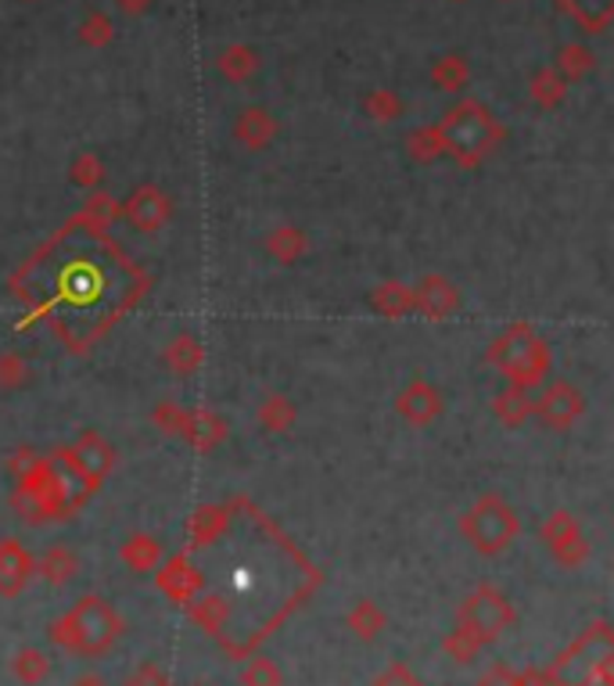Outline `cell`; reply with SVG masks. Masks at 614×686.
<instances>
[{
  "mask_svg": "<svg viewBox=\"0 0 614 686\" xmlns=\"http://www.w3.org/2000/svg\"><path fill=\"white\" fill-rule=\"evenodd\" d=\"M435 129H439L446 155H453L464 170H475V165L500 148L507 137V129L496 123L492 112L475 98L456 101V105L442 115V123Z\"/></svg>",
  "mask_w": 614,
  "mask_h": 686,
  "instance_id": "1",
  "label": "cell"
},
{
  "mask_svg": "<svg viewBox=\"0 0 614 686\" xmlns=\"http://www.w3.org/2000/svg\"><path fill=\"white\" fill-rule=\"evenodd\" d=\"M47 632L61 651L98 658V654L109 651L115 640H120L123 618L115 615V607L104 597H83L72 611H65L58 622H50Z\"/></svg>",
  "mask_w": 614,
  "mask_h": 686,
  "instance_id": "2",
  "label": "cell"
},
{
  "mask_svg": "<svg viewBox=\"0 0 614 686\" xmlns=\"http://www.w3.org/2000/svg\"><path fill=\"white\" fill-rule=\"evenodd\" d=\"M489 367H496L507 378V385L518 388H539L550 378V345H546L528 323H511L500 339L489 345Z\"/></svg>",
  "mask_w": 614,
  "mask_h": 686,
  "instance_id": "3",
  "label": "cell"
},
{
  "mask_svg": "<svg viewBox=\"0 0 614 686\" xmlns=\"http://www.w3.org/2000/svg\"><path fill=\"white\" fill-rule=\"evenodd\" d=\"M11 507H15V514L25 525H44V522H65V517H72L80 511V500L69 496L65 478L55 471V464L47 460L33 478L15 482Z\"/></svg>",
  "mask_w": 614,
  "mask_h": 686,
  "instance_id": "4",
  "label": "cell"
},
{
  "mask_svg": "<svg viewBox=\"0 0 614 686\" xmlns=\"http://www.w3.org/2000/svg\"><path fill=\"white\" fill-rule=\"evenodd\" d=\"M521 533L518 511L500 493H486L471 511L461 517V536L471 542L481 558H496L503 553Z\"/></svg>",
  "mask_w": 614,
  "mask_h": 686,
  "instance_id": "5",
  "label": "cell"
},
{
  "mask_svg": "<svg viewBox=\"0 0 614 686\" xmlns=\"http://www.w3.org/2000/svg\"><path fill=\"white\" fill-rule=\"evenodd\" d=\"M511 626H514V604L492 586L475 590L461 604V611H456V629L467 632L478 647L496 643Z\"/></svg>",
  "mask_w": 614,
  "mask_h": 686,
  "instance_id": "6",
  "label": "cell"
},
{
  "mask_svg": "<svg viewBox=\"0 0 614 686\" xmlns=\"http://www.w3.org/2000/svg\"><path fill=\"white\" fill-rule=\"evenodd\" d=\"M58 457L65 460V468L80 478L83 496L98 493V489L104 485V478H109L115 468V449L109 446V438L98 432H83L72 446H65Z\"/></svg>",
  "mask_w": 614,
  "mask_h": 686,
  "instance_id": "7",
  "label": "cell"
},
{
  "mask_svg": "<svg viewBox=\"0 0 614 686\" xmlns=\"http://www.w3.org/2000/svg\"><path fill=\"white\" fill-rule=\"evenodd\" d=\"M585 413V396L571 381H546L543 392L532 399V418H539L550 432L575 428Z\"/></svg>",
  "mask_w": 614,
  "mask_h": 686,
  "instance_id": "8",
  "label": "cell"
},
{
  "mask_svg": "<svg viewBox=\"0 0 614 686\" xmlns=\"http://www.w3.org/2000/svg\"><path fill=\"white\" fill-rule=\"evenodd\" d=\"M123 216L134 224L140 235H159V230L173 219V198L155 187V184H140L123 205Z\"/></svg>",
  "mask_w": 614,
  "mask_h": 686,
  "instance_id": "9",
  "label": "cell"
},
{
  "mask_svg": "<svg viewBox=\"0 0 614 686\" xmlns=\"http://www.w3.org/2000/svg\"><path fill=\"white\" fill-rule=\"evenodd\" d=\"M442 392L428 378H413L402 392L396 396V413L413 428H428V424H435L442 418Z\"/></svg>",
  "mask_w": 614,
  "mask_h": 686,
  "instance_id": "10",
  "label": "cell"
},
{
  "mask_svg": "<svg viewBox=\"0 0 614 686\" xmlns=\"http://www.w3.org/2000/svg\"><path fill=\"white\" fill-rule=\"evenodd\" d=\"M410 295H413V309L424 313L428 320H450L461 309V288L442 274H424L410 288Z\"/></svg>",
  "mask_w": 614,
  "mask_h": 686,
  "instance_id": "11",
  "label": "cell"
},
{
  "mask_svg": "<svg viewBox=\"0 0 614 686\" xmlns=\"http://www.w3.org/2000/svg\"><path fill=\"white\" fill-rule=\"evenodd\" d=\"M155 586L173 604H191L198 597V590L205 586V575L187 561V553H177V558H169L162 568H155Z\"/></svg>",
  "mask_w": 614,
  "mask_h": 686,
  "instance_id": "12",
  "label": "cell"
},
{
  "mask_svg": "<svg viewBox=\"0 0 614 686\" xmlns=\"http://www.w3.org/2000/svg\"><path fill=\"white\" fill-rule=\"evenodd\" d=\"M36 575V561L19 539H0V597H19Z\"/></svg>",
  "mask_w": 614,
  "mask_h": 686,
  "instance_id": "13",
  "label": "cell"
},
{
  "mask_svg": "<svg viewBox=\"0 0 614 686\" xmlns=\"http://www.w3.org/2000/svg\"><path fill=\"white\" fill-rule=\"evenodd\" d=\"M230 435V424L219 418L216 410L208 407H198V410H187V428H184V438L198 449V453H213L227 443Z\"/></svg>",
  "mask_w": 614,
  "mask_h": 686,
  "instance_id": "14",
  "label": "cell"
},
{
  "mask_svg": "<svg viewBox=\"0 0 614 686\" xmlns=\"http://www.w3.org/2000/svg\"><path fill=\"white\" fill-rule=\"evenodd\" d=\"M273 137H277V119H273L266 108L252 105L238 112V119H234V140H238L241 148L263 151Z\"/></svg>",
  "mask_w": 614,
  "mask_h": 686,
  "instance_id": "15",
  "label": "cell"
},
{
  "mask_svg": "<svg viewBox=\"0 0 614 686\" xmlns=\"http://www.w3.org/2000/svg\"><path fill=\"white\" fill-rule=\"evenodd\" d=\"M61 284H65V295H61V299H69L72 306H87V302L101 299L104 274H101V266H98V263H80V259H76V263L65 266Z\"/></svg>",
  "mask_w": 614,
  "mask_h": 686,
  "instance_id": "16",
  "label": "cell"
},
{
  "mask_svg": "<svg viewBox=\"0 0 614 686\" xmlns=\"http://www.w3.org/2000/svg\"><path fill=\"white\" fill-rule=\"evenodd\" d=\"M162 364L173 378H191V374H198L205 364V348L194 334H177V339L162 348Z\"/></svg>",
  "mask_w": 614,
  "mask_h": 686,
  "instance_id": "17",
  "label": "cell"
},
{
  "mask_svg": "<svg viewBox=\"0 0 614 686\" xmlns=\"http://www.w3.org/2000/svg\"><path fill=\"white\" fill-rule=\"evenodd\" d=\"M263 249L270 252V259L273 263H281V266H295L298 259H306V252H309V241H306V235L298 227H292V224H277L266 235V241H263Z\"/></svg>",
  "mask_w": 614,
  "mask_h": 686,
  "instance_id": "18",
  "label": "cell"
},
{
  "mask_svg": "<svg viewBox=\"0 0 614 686\" xmlns=\"http://www.w3.org/2000/svg\"><path fill=\"white\" fill-rule=\"evenodd\" d=\"M120 558H123L126 568H134L137 575H148L162 564V542L155 539L151 533H134V536L123 539Z\"/></svg>",
  "mask_w": 614,
  "mask_h": 686,
  "instance_id": "19",
  "label": "cell"
},
{
  "mask_svg": "<svg viewBox=\"0 0 614 686\" xmlns=\"http://www.w3.org/2000/svg\"><path fill=\"white\" fill-rule=\"evenodd\" d=\"M371 309H374L377 317H385V320H402L413 309L410 284H402V281H382L371 291Z\"/></svg>",
  "mask_w": 614,
  "mask_h": 686,
  "instance_id": "20",
  "label": "cell"
},
{
  "mask_svg": "<svg viewBox=\"0 0 614 686\" xmlns=\"http://www.w3.org/2000/svg\"><path fill=\"white\" fill-rule=\"evenodd\" d=\"M492 413H496V421L507 424V428H521V424L532 418V392L528 388L507 385L503 392L492 399Z\"/></svg>",
  "mask_w": 614,
  "mask_h": 686,
  "instance_id": "21",
  "label": "cell"
},
{
  "mask_svg": "<svg viewBox=\"0 0 614 686\" xmlns=\"http://www.w3.org/2000/svg\"><path fill=\"white\" fill-rule=\"evenodd\" d=\"M255 421H259V428L270 432V435H284V432H292V424L298 421V410L295 403L287 396L281 392H270L263 403H259L255 410Z\"/></svg>",
  "mask_w": 614,
  "mask_h": 686,
  "instance_id": "22",
  "label": "cell"
},
{
  "mask_svg": "<svg viewBox=\"0 0 614 686\" xmlns=\"http://www.w3.org/2000/svg\"><path fill=\"white\" fill-rule=\"evenodd\" d=\"M216 65H219V72H224V80L248 83L259 72V50L248 47V44H230V47L219 50Z\"/></svg>",
  "mask_w": 614,
  "mask_h": 686,
  "instance_id": "23",
  "label": "cell"
},
{
  "mask_svg": "<svg viewBox=\"0 0 614 686\" xmlns=\"http://www.w3.org/2000/svg\"><path fill=\"white\" fill-rule=\"evenodd\" d=\"M528 94H532V101L539 108H546V112H554V108H560L565 105V98H568V83H565V76H560L554 65H546V69H539L532 76V83H528Z\"/></svg>",
  "mask_w": 614,
  "mask_h": 686,
  "instance_id": "24",
  "label": "cell"
},
{
  "mask_svg": "<svg viewBox=\"0 0 614 686\" xmlns=\"http://www.w3.org/2000/svg\"><path fill=\"white\" fill-rule=\"evenodd\" d=\"M120 216H123V205L115 202L109 191H90V198L83 202V213L76 216V224L94 227V230H109Z\"/></svg>",
  "mask_w": 614,
  "mask_h": 686,
  "instance_id": "25",
  "label": "cell"
},
{
  "mask_svg": "<svg viewBox=\"0 0 614 686\" xmlns=\"http://www.w3.org/2000/svg\"><path fill=\"white\" fill-rule=\"evenodd\" d=\"M230 525V507H198L191 517V550L208 547Z\"/></svg>",
  "mask_w": 614,
  "mask_h": 686,
  "instance_id": "26",
  "label": "cell"
},
{
  "mask_svg": "<svg viewBox=\"0 0 614 686\" xmlns=\"http://www.w3.org/2000/svg\"><path fill=\"white\" fill-rule=\"evenodd\" d=\"M36 572H41L44 582H50V586H65L69 579L80 575V558L69 550V547H50L41 564H36Z\"/></svg>",
  "mask_w": 614,
  "mask_h": 686,
  "instance_id": "27",
  "label": "cell"
},
{
  "mask_svg": "<svg viewBox=\"0 0 614 686\" xmlns=\"http://www.w3.org/2000/svg\"><path fill=\"white\" fill-rule=\"evenodd\" d=\"M593 65H596V55L585 44H565L557 50L554 69L565 76V83H579V80H585V76L593 72Z\"/></svg>",
  "mask_w": 614,
  "mask_h": 686,
  "instance_id": "28",
  "label": "cell"
},
{
  "mask_svg": "<svg viewBox=\"0 0 614 686\" xmlns=\"http://www.w3.org/2000/svg\"><path fill=\"white\" fill-rule=\"evenodd\" d=\"M11 676H15L22 686H36L50 676V662L41 647H22V651L11 658Z\"/></svg>",
  "mask_w": 614,
  "mask_h": 686,
  "instance_id": "29",
  "label": "cell"
},
{
  "mask_svg": "<svg viewBox=\"0 0 614 686\" xmlns=\"http://www.w3.org/2000/svg\"><path fill=\"white\" fill-rule=\"evenodd\" d=\"M467 80H471V69H467V61L461 55H442L431 65V83L439 90H446V94H461Z\"/></svg>",
  "mask_w": 614,
  "mask_h": 686,
  "instance_id": "30",
  "label": "cell"
},
{
  "mask_svg": "<svg viewBox=\"0 0 614 686\" xmlns=\"http://www.w3.org/2000/svg\"><path fill=\"white\" fill-rule=\"evenodd\" d=\"M363 115L374 123H396L402 115V98L391 87H374L367 98H363Z\"/></svg>",
  "mask_w": 614,
  "mask_h": 686,
  "instance_id": "31",
  "label": "cell"
},
{
  "mask_svg": "<svg viewBox=\"0 0 614 686\" xmlns=\"http://www.w3.org/2000/svg\"><path fill=\"white\" fill-rule=\"evenodd\" d=\"M345 622H349V629L356 632L360 640H367V643H371V640H377V632H382V629L388 626V618H385V611H382V607H377L374 601H360V604L349 611Z\"/></svg>",
  "mask_w": 614,
  "mask_h": 686,
  "instance_id": "32",
  "label": "cell"
},
{
  "mask_svg": "<svg viewBox=\"0 0 614 686\" xmlns=\"http://www.w3.org/2000/svg\"><path fill=\"white\" fill-rule=\"evenodd\" d=\"M407 155L413 162H439L442 155H446V148H442V137L435 126H421L413 129V134H407Z\"/></svg>",
  "mask_w": 614,
  "mask_h": 686,
  "instance_id": "33",
  "label": "cell"
},
{
  "mask_svg": "<svg viewBox=\"0 0 614 686\" xmlns=\"http://www.w3.org/2000/svg\"><path fill=\"white\" fill-rule=\"evenodd\" d=\"M30 374H33L30 359H25L19 348H4V353H0V388H4V392H19L22 385H30Z\"/></svg>",
  "mask_w": 614,
  "mask_h": 686,
  "instance_id": "34",
  "label": "cell"
},
{
  "mask_svg": "<svg viewBox=\"0 0 614 686\" xmlns=\"http://www.w3.org/2000/svg\"><path fill=\"white\" fill-rule=\"evenodd\" d=\"M187 611H191V618H194V622H198L205 632H219V629H224V622H227V615H230V604H227L224 597H205V601L194 597V601L187 604Z\"/></svg>",
  "mask_w": 614,
  "mask_h": 686,
  "instance_id": "35",
  "label": "cell"
},
{
  "mask_svg": "<svg viewBox=\"0 0 614 686\" xmlns=\"http://www.w3.org/2000/svg\"><path fill=\"white\" fill-rule=\"evenodd\" d=\"M151 424L169 438H184L187 428V407H180L177 399H162L159 407L151 410Z\"/></svg>",
  "mask_w": 614,
  "mask_h": 686,
  "instance_id": "36",
  "label": "cell"
},
{
  "mask_svg": "<svg viewBox=\"0 0 614 686\" xmlns=\"http://www.w3.org/2000/svg\"><path fill=\"white\" fill-rule=\"evenodd\" d=\"M69 180L83 191H98L101 180H104V162L98 159L94 151H80L69 165Z\"/></svg>",
  "mask_w": 614,
  "mask_h": 686,
  "instance_id": "37",
  "label": "cell"
},
{
  "mask_svg": "<svg viewBox=\"0 0 614 686\" xmlns=\"http://www.w3.org/2000/svg\"><path fill=\"white\" fill-rule=\"evenodd\" d=\"M579 533H582V525H579V517H575L571 511H554V514L543 522V528H539V536H543V542H546L550 550L560 547L565 539L579 536Z\"/></svg>",
  "mask_w": 614,
  "mask_h": 686,
  "instance_id": "38",
  "label": "cell"
},
{
  "mask_svg": "<svg viewBox=\"0 0 614 686\" xmlns=\"http://www.w3.org/2000/svg\"><path fill=\"white\" fill-rule=\"evenodd\" d=\"M47 464L44 453H36L33 446H19V449H11L8 457H4V468L8 475L15 478V482H25V478H33L36 471H41Z\"/></svg>",
  "mask_w": 614,
  "mask_h": 686,
  "instance_id": "39",
  "label": "cell"
},
{
  "mask_svg": "<svg viewBox=\"0 0 614 686\" xmlns=\"http://www.w3.org/2000/svg\"><path fill=\"white\" fill-rule=\"evenodd\" d=\"M80 41H83V47H109L112 41H115V25H112V19L104 15V11H90V15L80 22Z\"/></svg>",
  "mask_w": 614,
  "mask_h": 686,
  "instance_id": "40",
  "label": "cell"
},
{
  "mask_svg": "<svg viewBox=\"0 0 614 686\" xmlns=\"http://www.w3.org/2000/svg\"><path fill=\"white\" fill-rule=\"evenodd\" d=\"M241 686H284V672L270 658H252L241 672Z\"/></svg>",
  "mask_w": 614,
  "mask_h": 686,
  "instance_id": "41",
  "label": "cell"
},
{
  "mask_svg": "<svg viewBox=\"0 0 614 686\" xmlns=\"http://www.w3.org/2000/svg\"><path fill=\"white\" fill-rule=\"evenodd\" d=\"M442 651H446L456 665H467V662H475V658L486 651V647H478L471 637H467V632H461V629H453L446 640H442Z\"/></svg>",
  "mask_w": 614,
  "mask_h": 686,
  "instance_id": "42",
  "label": "cell"
},
{
  "mask_svg": "<svg viewBox=\"0 0 614 686\" xmlns=\"http://www.w3.org/2000/svg\"><path fill=\"white\" fill-rule=\"evenodd\" d=\"M550 553H554V561H557V564H565V568H579L585 558H590V539H585V536L579 533V536H571V539L560 542V547H554Z\"/></svg>",
  "mask_w": 614,
  "mask_h": 686,
  "instance_id": "43",
  "label": "cell"
},
{
  "mask_svg": "<svg viewBox=\"0 0 614 686\" xmlns=\"http://www.w3.org/2000/svg\"><path fill=\"white\" fill-rule=\"evenodd\" d=\"M374 686H424V683H421V676H413L402 662H391L382 676L374 679Z\"/></svg>",
  "mask_w": 614,
  "mask_h": 686,
  "instance_id": "44",
  "label": "cell"
},
{
  "mask_svg": "<svg viewBox=\"0 0 614 686\" xmlns=\"http://www.w3.org/2000/svg\"><path fill=\"white\" fill-rule=\"evenodd\" d=\"M129 686H173V683H169V676H166V672H162L159 665L148 662V665H140V668H137V676L129 679Z\"/></svg>",
  "mask_w": 614,
  "mask_h": 686,
  "instance_id": "45",
  "label": "cell"
},
{
  "mask_svg": "<svg viewBox=\"0 0 614 686\" xmlns=\"http://www.w3.org/2000/svg\"><path fill=\"white\" fill-rule=\"evenodd\" d=\"M155 4V0H115V8L126 11V15H144Z\"/></svg>",
  "mask_w": 614,
  "mask_h": 686,
  "instance_id": "46",
  "label": "cell"
},
{
  "mask_svg": "<svg viewBox=\"0 0 614 686\" xmlns=\"http://www.w3.org/2000/svg\"><path fill=\"white\" fill-rule=\"evenodd\" d=\"M72 686H104V683L98 676H83V679H76Z\"/></svg>",
  "mask_w": 614,
  "mask_h": 686,
  "instance_id": "47",
  "label": "cell"
},
{
  "mask_svg": "<svg viewBox=\"0 0 614 686\" xmlns=\"http://www.w3.org/2000/svg\"><path fill=\"white\" fill-rule=\"evenodd\" d=\"M194 686H205V683H194Z\"/></svg>",
  "mask_w": 614,
  "mask_h": 686,
  "instance_id": "48",
  "label": "cell"
}]
</instances>
